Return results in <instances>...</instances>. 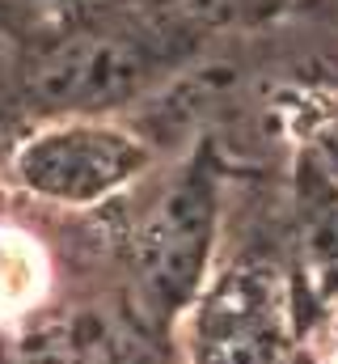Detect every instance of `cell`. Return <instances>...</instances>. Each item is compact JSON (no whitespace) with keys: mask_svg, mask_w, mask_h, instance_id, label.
Listing matches in <instances>:
<instances>
[{"mask_svg":"<svg viewBox=\"0 0 338 364\" xmlns=\"http://www.w3.org/2000/svg\"><path fill=\"white\" fill-rule=\"evenodd\" d=\"M148 73L153 64L144 47L119 34H72L30 64L26 85L47 106L93 110L131 97L148 81Z\"/></svg>","mask_w":338,"mask_h":364,"instance_id":"1","label":"cell"},{"mask_svg":"<svg viewBox=\"0 0 338 364\" xmlns=\"http://www.w3.org/2000/svg\"><path fill=\"white\" fill-rule=\"evenodd\" d=\"M144 161H148V149L127 132L68 127V132H51V136H38L34 144H26L17 170H21L26 186L43 191L51 199L81 203V199H97V195L114 191Z\"/></svg>","mask_w":338,"mask_h":364,"instance_id":"2","label":"cell"},{"mask_svg":"<svg viewBox=\"0 0 338 364\" xmlns=\"http://www.w3.org/2000/svg\"><path fill=\"white\" fill-rule=\"evenodd\" d=\"M207 233H212V191L199 174L182 178L165 195L161 212L144 229V279L157 288L161 301H182L207 259Z\"/></svg>","mask_w":338,"mask_h":364,"instance_id":"3","label":"cell"},{"mask_svg":"<svg viewBox=\"0 0 338 364\" xmlns=\"http://www.w3.org/2000/svg\"><path fill=\"white\" fill-rule=\"evenodd\" d=\"M13 364H110V335L89 314H51L13 343Z\"/></svg>","mask_w":338,"mask_h":364,"instance_id":"4","label":"cell"},{"mask_svg":"<svg viewBox=\"0 0 338 364\" xmlns=\"http://www.w3.org/2000/svg\"><path fill=\"white\" fill-rule=\"evenodd\" d=\"M13 64H17V43H13L9 30H0V77H4Z\"/></svg>","mask_w":338,"mask_h":364,"instance_id":"5","label":"cell"}]
</instances>
